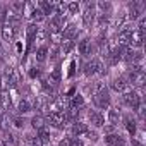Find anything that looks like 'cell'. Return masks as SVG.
Returning a JSON list of instances; mask_svg holds the SVG:
<instances>
[{
    "label": "cell",
    "mask_w": 146,
    "mask_h": 146,
    "mask_svg": "<svg viewBox=\"0 0 146 146\" xmlns=\"http://www.w3.org/2000/svg\"><path fill=\"white\" fill-rule=\"evenodd\" d=\"M122 120H124V127L127 129V132H129L131 136H134V134H136V131H137V125H136V120H134V119H132L131 115H125V117H124Z\"/></svg>",
    "instance_id": "16"
},
{
    "label": "cell",
    "mask_w": 146,
    "mask_h": 146,
    "mask_svg": "<svg viewBox=\"0 0 146 146\" xmlns=\"http://www.w3.org/2000/svg\"><path fill=\"white\" fill-rule=\"evenodd\" d=\"M143 41H144V33H141V31L134 29V31H132V35H131L129 46H131V48H139V46H143Z\"/></svg>",
    "instance_id": "12"
},
{
    "label": "cell",
    "mask_w": 146,
    "mask_h": 146,
    "mask_svg": "<svg viewBox=\"0 0 146 146\" xmlns=\"http://www.w3.org/2000/svg\"><path fill=\"white\" fill-rule=\"evenodd\" d=\"M19 31V24H11V23H5L4 28H2V36L7 43H12L16 40V35Z\"/></svg>",
    "instance_id": "5"
},
{
    "label": "cell",
    "mask_w": 146,
    "mask_h": 146,
    "mask_svg": "<svg viewBox=\"0 0 146 146\" xmlns=\"http://www.w3.org/2000/svg\"><path fill=\"white\" fill-rule=\"evenodd\" d=\"M122 103L125 105V107H129V108H136L139 103H141V95L137 93V91H125V93H122Z\"/></svg>",
    "instance_id": "4"
},
{
    "label": "cell",
    "mask_w": 146,
    "mask_h": 146,
    "mask_svg": "<svg viewBox=\"0 0 146 146\" xmlns=\"http://www.w3.org/2000/svg\"><path fill=\"white\" fill-rule=\"evenodd\" d=\"M36 31H38V26H36V24H29V26H28V29H26V35H28V40H29V43L35 40V35H36Z\"/></svg>",
    "instance_id": "23"
},
{
    "label": "cell",
    "mask_w": 146,
    "mask_h": 146,
    "mask_svg": "<svg viewBox=\"0 0 146 146\" xmlns=\"http://www.w3.org/2000/svg\"><path fill=\"white\" fill-rule=\"evenodd\" d=\"M103 69H105V65H103L102 58H91V60L86 64V67H84V74H86L88 78L96 76V74H103V72H105Z\"/></svg>",
    "instance_id": "2"
},
{
    "label": "cell",
    "mask_w": 146,
    "mask_h": 146,
    "mask_svg": "<svg viewBox=\"0 0 146 146\" xmlns=\"http://www.w3.org/2000/svg\"><path fill=\"white\" fill-rule=\"evenodd\" d=\"M95 7H98V9H100V11H102V12H100V14H105V12H108V11H110V9H112V5H110V4H108V2H100V4H96V5H95Z\"/></svg>",
    "instance_id": "25"
},
{
    "label": "cell",
    "mask_w": 146,
    "mask_h": 146,
    "mask_svg": "<svg viewBox=\"0 0 146 146\" xmlns=\"http://www.w3.org/2000/svg\"><path fill=\"white\" fill-rule=\"evenodd\" d=\"M35 108V102H31V100H28V98H21L19 102H17V112L19 113H28V112H31Z\"/></svg>",
    "instance_id": "13"
},
{
    "label": "cell",
    "mask_w": 146,
    "mask_h": 146,
    "mask_svg": "<svg viewBox=\"0 0 146 146\" xmlns=\"http://www.w3.org/2000/svg\"><path fill=\"white\" fill-rule=\"evenodd\" d=\"M110 90L122 95V93L129 91V84H127V81H125L124 78H117V79H113V81L110 83Z\"/></svg>",
    "instance_id": "10"
},
{
    "label": "cell",
    "mask_w": 146,
    "mask_h": 146,
    "mask_svg": "<svg viewBox=\"0 0 146 146\" xmlns=\"http://www.w3.org/2000/svg\"><path fill=\"white\" fill-rule=\"evenodd\" d=\"M29 76H31V78H36V76H40V70H38V69H35V67H33V69H31V70H29Z\"/></svg>",
    "instance_id": "32"
},
{
    "label": "cell",
    "mask_w": 146,
    "mask_h": 146,
    "mask_svg": "<svg viewBox=\"0 0 146 146\" xmlns=\"http://www.w3.org/2000/svg\"><path fill=\"white\" fill-rule=\"evenodd\" d=\"M72 48H74V41H70V40H64V41L60 43V50H62V53H64V55L70 53V52H72Z\"/></svg>",
    "instance_id": "20"
},
{
    "label": "cell",
    "mask_w": 146,
    "mask_h": 146,
    "mask_svg": "<svg viewBox=\"0 0 146 146\" xmlns=\"http://www.w3.org/2000/svg\"><path fill=\"white\" fill-rule=\"evenodd\" d=\"M90 129H88V125L84 124V122H79V120H74V122H72V125H70V132L72 134H74L76 137H84V134L88 132Z\"/></svg>",
    "instance_id": "9"
},
{
    "label": "cell",
    "mask_w": 146,
    "mask_h": 146,
    "mask_svg": "<svg viewBox=\"0 0 146 146\" xmlns=\"http://www.w3.org/2000/svg\"><path fill=\"white\" fill-rule=\"evenodd\" d=\"M0 107L4 108V112H9L12 108V98L9 91H0Z\"/></svg>",
    "instance_id": "14"
},
{
    "label": "cell",
    "mask_w": 146,
    "mask_h": 146,
    "mask_svg": "<svg viewBox=\"0 0 146 146\" xmlns=\"http://www.w3.org/2000/svg\"><path fill=\"white\" fill-rule=\"evenodd\" d=\"M108 124L110 125H117L119 124V120H120V112L119 110H115V108H112V110H108Z\"/></svg>",
    "instance_id": "18"
},
{
    "label": "cell",
    "mask_w": 146,
    "mask_h": 146,
    "mask_svg": "<svg viewBox=\"0 0 146 146\" xmlns=\"http://www.w3.org/2000/svg\"><path fill=\"white\" fill-rule=\"evenodd\" d=\"M0 55H2V41H0Z\"/></svg>",
    "instance_id": "36"
},
{
    "label": "cell",
    "mask_w": 146,
    "mask_h": 146,
    "mask_svg": "<svg viewBox=\"0 0 146 146\" xmlns=\"http://www.w3.org/2000/svg\"><path fill=\"white\" fill-rule=\"evenodd\" d=\"M69 122H70V120L67 119V115H65L64 110H60V112H50V113H48V124L53 125V127H57V129L65 127Z\"/></svg>",
    "instance_id": "1"
},
{
    "label": "cell",
    "mask_w": 146,
    "mask_h": 146,
    "mask_svg": "<svg viewBox=\"0 0 146 146\" xmlns=\"http://www.w3.org/2000/svg\"><path fill=\"white\" fill-rule=\"evenodd\" d=\"M79 9H81V5H79L78 2H70V4H67V7H65V11H69V14H78Z\"/></svg>",
    "instance_id": "24"
},
{
    "label": "cell",
    "mask_w": 146,
    "mask_h": 146,
    "mask_svg": "<svg viewBox=\"0 0 146 146\" xmlns=\"http://www.w3.org/2000/svg\"><path fill=\"white\" fill-rule=\"evenodd\" d=\"M84 137H86L88 141H93V143H95V141H98V134H96L95 131H88V132L84 134Z\"/></svg>",
    "instance_id": "27"
},
{
    "label": "cell",
    "mask_w": 146,
    "mask_h": 146,
    "mask_svg": "<svg viewBox=\"0 0 146 146\" xmlns=\"http://www.w3.org/2000/svg\"><path fill=\"white\" fill-rule=\"evenodd\" d=\"M78 50H79V55H83V57H91L95 48H93L91 40H90V38H84V40H81V41H79Z\"/></svg>",
    "instance_id": "8"
},
{
    "label": "cell",
    "mask_w": 146,
    "mask_h": 146,
    "mask_svg": "<svg viewBox=\"0 0 146 146\" xmlns=\"http://www.w3.org/2000/svg\"><path fill=\"white\" fill-rule=\"evenodd\" d=\"M29 144L31 146H45V143L38 137V136H35V137H29Z\"/></svg>",
    "instance_id": "28"
},
{
    "label": "cell",
    "mask_w": 146,
    "mask_h": 146,
    "mask_svg": "<svg viewBox=\"0 0 146 146\" xmlns=\"http://www.w3.org/2000/svg\"><path fill=\"white\" fill-rule=\"evenodd\" d=\"M0 146H9V143L5 139H0Z\"/></svg>",
    "instance_id": "35"
},
{
    "label": "cell",
    "mask_w": 146,
    "mask_h": 146,
    "mask_svg": "<svg viewBox=\"0 0 146 146\" xmlns=\"http://www.w3.org/2000/svg\"><path fill=\"white\" fill-rule=\"evenodd\" d=\"M38 137L43 141V143H48L50 139H52V134H50V129L48 127H43V129H40L38 131Z\"/></svg>",
    "instance_id": "22"
},
{
    "label": "cell",
    "mask_w": 146,
    "mask_h": 146,
    "mask_svg": "<svg viewBox=\"0 0 146 146\" xmlns=\"http://www.w3.org/2000/svg\"><path fill=\"white\" fill-rule=\"evenodd\" d=\"M31 125H33V129H36V131L46 127V125H45V119H43L41 115H35V117L31 119Z\"/></svg>",
    "instance_id": "19"
},
{
    "label": "cell",
    "mask_w": 146,
    "mask_h": 146,
    "mask_svg": "<svg viewBox=\"0 0 146 146\" xmlns=\"http://www.w3.org/2000/svg\"><path fill=\"white\" fill-rule=\"evenodd\" d=\"M46 36H48V33H46V29H45V28H38V31H36V35H35V40H33V41H38V43H43V41L46 40Z\"/></svg>",
    "instance_id": "21"
},
{
    "label": "cell",
    "mask_w": 146,
    "mask_h": 146,
    "mask_svg": "<svg viewBox=\"0 0 146 146\" xmlns=\"http://www.w3.org/2000/svg\"><path fill=\"white\" fill-rule=\"evenodd\" d=\"M105 143H107L108 146H124V144H125L124 137H122L120 134H117V132L105 134Z\"/></svg>",
    "instance_id": "11"
},
{
    "label": "cell",
    "mask_w": 146,
    "mask_h": 146,
    "mask_svg": "<svg viewBox=\"0 0 146 146\" xmlns=\"http://www.w3.org/2000/svg\"><path fill=\"white\" fill-rule=\"evenodd\" d=\"M48 79H50V81H55V83H58V81H60V69H58V67L52 70V74H50V78H48Z\"/></svg>",
    "instance_id": "26"
},
{
    "label": "cell",
    "mask_w": 146,
    "mask_h": 146,
    "mask_svg": "<svg viewBox=\"0 0 146 146\" xmlns=\"http://www.w3.org/2000/svg\"><path fill=\"white\" fill-rule=\"evenodd\" d=\"M58 146H72V137H62L58 141Z\"/></svg>",
    "instance_id": "31"
},
{
    "label": "cell",
    "mask_w": 146,
    "mask_h": 146,
    "mask_svg": "<svg viewBox=\"0 0 146 146\" xmlns=\"http://www.w3.org/2000/svg\"><path fill=\"white\" fill-rule=\"evenodd\" d=\"M93 103H95L98 108H108V105H110V95H108V90L105 88L103 91L96 93V95L93 96Z\"/></svg>",
    "instance_id": "6"
},
{
    "label": "cell",
    "mask_w": 146,
    "mask_h": 146,
    "mask_svg": "<svg viewBox=\"0 0 146 146\" xmlns=\"http://www.w3.org/2000/svg\"><path fill=\"white\" fill-rule=\"evenodd\" d=\"M35 57H36V62L43 64V62L48 58V46H46V45H40L38 50H36V53H35Z\"/></svg>",
    "instance_id": "17"
},
{
    "label": "cell",
    "mask_w": 146,
    "mask_h": 146,
    "mask_svg": "<svg viewBox=\"0 0 146 146\" xmlns=\"http://www.w3.org/2000/svg\"><path fill=\"white\" fill-rule=\"evenodd\" d=\"M58 52H60V46H52V50H48V53H50V58H57L58 57Z\"/></svg>",
    "instance_id": "29"
},
{
    "label": "cell",
    "mask_w": 146,
    "mask_h": 146,
    "mask_svg": "<svg viewBox=\"0 0 146 146\" xmlns=\"http://www.w3.org/2000/svg\"><path fill=\"white\" fill-rule=\"evenodd\" d=\"M88 120L95 127H105V115L98 110H90L88 112Z\"/></svg>",
    "instance_id": "7"
},
{
    "label": "cell",
    "mask_w": 146,
    "mask_h": 146,
    "mask_svg": "<svg viewBox=\"0 0 146 146\" xmlns=\"http://www.w3.org/2000/svg\"><path fill=\"white\" fill-rule=\"evenodd\" d=\"M72 146H84V143L78 137V139H72Z\"/></svg>",
    "instance_id": "33"
},
{
    "label": "cell",
    "mask_w": 146,
    "mask_h": 146,
    "mask_svg": "<svg viewBox=\"0 0 146 146\" xmlns=\"http://www.w3.org/2000/svg\"><path fill=\"white\" fill-rule=\"evenodd\" d=\"M67 107L81 110V108L84 107V96H83V95H74V96H70V100L67 102Z\"/></svg>",
    "instance_id": "15"
},
{
    "label": "cell",
    "mask_w": 146,
    "mask_h": 146,
    "mask_svg": "<svg viewBox=\"0 0 146 146\" xmlns=\"http://www.w3.org/2000/svg\"><path fill=\"white\" fill-rule=\"evenodd\" d=\"M12 124H14L16 127H24L26 122H24V119H21V117H14V119H12Z\"/></svg>",
    "instance_id": "30"
},
{
    "label": "cell",
    "mask_w": 146,
    "mask_h": 146,
    "mask_svg": "<svg viewBox=\"0 0 146 146\" xmlns=\"http://www.w3.org/2000/svg\"><path fill=\"white\" fill-rule=\"evenodd\" d=\"M131 144H132V146H144V144H143L141 141H137V139H132V141H131Z\"/></svg>",
    "instance_id": "34"
},
{
    "label": "cell",
    "mask_w": 146,
    "mask_h": 146,
    "mask_svg": "<svg viewBox=\"0 0 146 146\" xmlns=\"http://www.w3.org/2000/svg\"><path fill=\"white\" fill-rule=\"evenodd\" d=\"M84 12H83V26L86 28V29H90L91 26H93V23H95V19H96V9H95V4H90V2H86L84 4Z\"/></svg>",
    "instance_id": "3"
}]
</instances>
